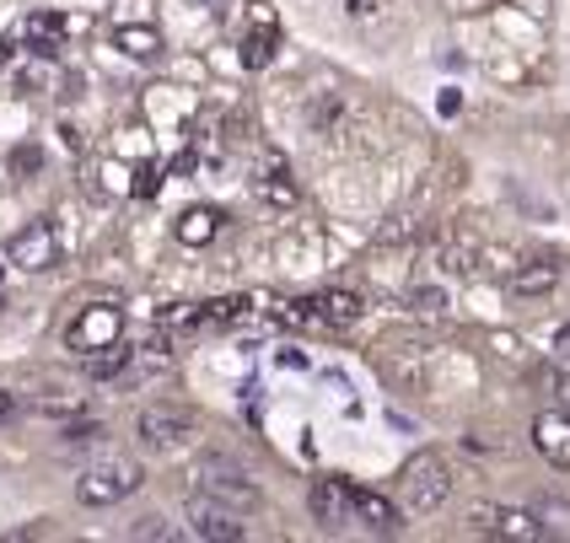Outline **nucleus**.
I'll use <instances>...</instances> for the list:
<instances>
[{
	"instance_id": "39448f33",
	"label": "nucleus",
	"mask_w": 570,
	"mask_h": 543,
	"mask_svg": "<svg viewBox=\"0 0 570 543\" xmlns=\"http://www.w3.org/2000/svg\"><path fill=\"white\" fill-rule=\"evenodd\" d=\"M194 484H199L205 495L226 501V506H237V512H258V506H264L258 484L248 480L237 463H226V457H199V463H194Z\"/></svg>"
},
{
	"instance_id": "f3484780",
	"label": "nucleus",
	"mask_w": 570,
	"mask_h": 543,
	"mask_svg": "<svg viewBox=\"0 0 570 543\" xmlns=\"http://www.w3.org/2000/svg\"><path fill=\"white\" fill-rule=\"evenodd\" d=\"M114 49H125L129 60H157L161 32L151 28V22H119V28H114Z\"/></svg>"
},
{
	"instance_id": "393cba45",
	"label": "nucleus",
	"mask_w": 570,
	"mask_h": 543,
	"mask_svg": "<svg viewBox=\"0 0 570 543\" xmlns=\"http://www.w3.org/2000/svg\"><path fill=\"white\" fill-rule=\"evenodd\" d=\"M129 539H173V527H167L161 516H140V527H135Z\"/></svg>"
},
{
	"instance_id": "aec40b11",
	"label": "nucleus",
	"mask_w": 570,
	"mask_h": 543,
	"mask_svg": "<svg viewBox=\"0 0 570 543\" xmlns=\"http://www.w3.org/2000/svg\"><path fill=\"white\" fill-rule=\"evenodd\" d=\"M410 237H420V221H414V216H393L372 243H377V248H399V243H410Z\"/></svg>"
},
{
	"instance_id": "1a4fd4ad",
	"label": "nucleus",
	"mask_w": 570,
	"mask_h": 543,
	"mask_svg": "<svg viewBox=\"0 0 570 543\" xmlns=\"http://www.w3.org/2000/svg\"><path fill=\"white\" fill-rule=\"evenodd\" d=\"M469 522H474L479 533H490V539H511V543L549 539V527L539 522V512H522V506H474Z\"/></svg>"
},
{
	"instance_id": "dca6fc26",
	"label": "nucleus",
	"mask_w": 570,
	"mask_h": 543,
	"mask_svg": "<svg viewBox=\"0 0 570 543\" xmlns=\"http://www.w3.org/2000/svg\"><path fill=\"white\" fill-rule=\"evenodd\" d=\"M355 522L372 527V533H393V527H399V506H393L387 495H377V490H361V484H355Z\"/></svg>"
},
{
	"instance_id": "7ed1b4c3",
	"label": "nucleus",
	"mask_w": 570,
	"mask_h": 543,
	"mask_svg": "<svg viewBox=\"0 0 570 543\" xmlns=\"http://www.w3.org/2000/svg\"><path fill=\"white\" fill-rule=\"evenodd\" d=\"M125 339V307L119 302H87L70 328H65V351L76 355H97V351H114Z\"/></svg>"
},
{
	"instance_id": "4be33fe9",
	"label": "nucleus",
	"mask_w": 570,
	"mask_h": 543,
	"mask_svg": "<svg viewBox=\"0 0 570 543\" xmlns=\"http://www.w3.org/2000/svg\"><path fill=\"white\" fill-rule=\"evenodd\" d=\"M157 189H161V167H157V161L135 167V184H129V194H135V199H151Z\"/></svg>"
},
{
	"instance_id": "9b49d317",
	"label": "nucleus",
	"mask_w": 570,
	"mask_h": 543,
	"mask_svg": "<svg viewBox=\"0 0 570 543\" xmlns=\"http://www.w3.org/2000/svg\"><path fill=\"white\" fill-rule=\"evenodd\" d=\"M307 506H313V516L328 527V533H340V527H350V522H355V484L317 480L313 495H307Z\"/></svg>"
},
{
	"instance_id": "ddd939ff",
	"label": "nucleus",
	"mask_w": 570,
	"mask_h": 543,
	"mask_svg": "<svg viewBox=\"0 0 570 543\" xmlns=\"http://www.w3.org/2000/svg\"><path fill=\"white\" fill-rule=\"evenodd\" d=\"M254 194L264 199V205H269V210H296V199H302V189H296V178H291V167H285L281 157H264V161H258Z\"/></svg>"
},
{
	"instance_id": "f8f14e48",
	"label": "nucleus",
	"mask_w": 570,
	"mask_h": 543,
	"mask_svg": "<svg viewBox=\"0 0 570 543\" xmlns=\"http://www.w3.org/2000/svg\"><path fill=\"white\" fill-rule=\"evenodd\" d=\"M65 38H70V22H65L60 11H32L28 22H22V43H28L38 60H60Z\"/></svg>"
},
{
	"instance_id": "f03ea898",
	"label": "nucleus",
	"mask_w": 570,
	"mask_h": 543,
	"mask_svg": "<svg viewBox=\"0 0 570 543\" xmlns=\"http://www.w3.org/2000/svg\"><path fill=\"white\" fill-rule=\"evenodd\" d=\"M140 484H146V468L135 457H108V463H97V468H87L76 480V501L81 506H119Z\"/></svg>"
},
{
	"instance_id": "4468645a",
	"label": "nucleus",
	"mask_w": 570,
	"mask_h": 543,
	"mask_svg": "<svg viewBox=\"0 0 570 543\" xmlns=\"http://www.w3.org/2000/svg\"><path fill=\"white\" fill-rule=\"evenodd\" d=\"M533 447L543 452V463H554V468H570V415L549 409V415L533 419Z\"/></svg>"
},
{
	"instance_id": "6ab92c4d",
	"label": "nucleus",
	"mask_w": 570,
	"mask_h": 543,
	"mask_svg": "<svg viewBox=\"0 0 570 543\" xmlns=\"http://www.w3.org/2000/svg\"><path fill=\"white\" fill-rule=\"evenodd\" d=\"M129 355H135V351H129L125 339H119L114 351H97V355H87V372L108 383V377H119V372H125V366H129Z\"/></svg>"
},
{
	"instance_id": "20e7f679",
	"label": "nucleus",
	"mask_w": 570,
	"mask_h": 543,
	"mask_svg": "<svg viewBox=\"0 0 570 543\" xmlns=\"http://www.w3.org/2000/svg\"><path fill=\"white\" fill-rule=\"evenodd\" d=\"M452 495V468H446L442 452H414L410 468H404V506L414 516H431L436 506H446Z\"/></svg>"
},
{
	"instance_id": "5701e85b",
	"label": "nucleus",
	"mask_w": 570,
	"mask_h": 543,
	"mask_svg": "<svg viewBox=\"0 0 570 543\" xmlns=\"http://www.w3.org/2000/svg\"><path fill=\"white\" fill-rule=\"evenodd\" d=\"M38 167H43V151H38V146H17V151H11V178H32Z\"/></svg>"
},
{
	"instance_id": "bb28decb",
	"label": "nucleus",
	"mask_w": 570,
	"mask_h": 543,
	"mask_svg": "<svg viewBox=\"0 0 570 543\" xmlns=\"http://www.w3.org/2000/svg\"><path fill=\"white\" fill-rule=\"evenodd\" d=\"M350 17H377V0H350Z\"/></svg>"
},
{
	"instance_id": "412c9836",
	"label": "nucleus",
	"mask_w": 570,
	"mask_h": 543,
	"mask_svg": "<svg viewBox=\"0 0 570 543\" xmlns=\"http://www.w3.org/2000/svg\"><path fill=\"white\" fill-rule=\"evenodd\" d=\"M442 307H446V296H442V290H431V286L410 290V313H420V318H436Z\"/></svg>"
},
{
	"instance_id": "7c9ffc66",
	"label": "nucleus",
	"mask_w": 570,
	"mask_h": 543,
	"mask_svg": "<svg viewBox=\"0 0 570 543\" xmlns=\"http://www.w3.org/2000/svg\"><path fill=\"white\" fill-rule=\"evenodd\" d=\"M0 275H6V264H0Z\"/></svg>"
},
{
	"instance_id": "9d476101",
	"label": "nucleus",
	"mask_w": 570,
	"mask_h": 543,
	"mask_svg": "<svg viewBox=\"0 0 570 543\" xmlns=\"http://www.w3.org/2000/svg\"><path fill=\"white\" fill-rule=\"evenodd\" d=\"M194 431H199V419L189 409H173V404H151V409H140V419H135V436L146 447H184Z\"/></svg>"
},
{
	"instance_id": "c85d7f7f",
	"label": "nucleus",
	"mask_w": 570,
	"mask_h": 543,
	"mask_svg": "<svg viewBox=\"0 0 570 543\" xmlns=\"http://www.w3.org/2000/svg\"><path fill=\"white\" fill-rule=\"evenodd\" d=\"M554 351H560V361H570V323L554 334Z\"/></svg>"
},
{
	"instance_id": "b1692460",
	"label": "nucleus",
	"mask_w": 570,
	"mask_h": 543,
	"mask_svg": "<svg viewBox=\"0 0 570 543\" xmlns=\"http://www.w3.org/2000/svg\"><path fill=\"white\" fill-rule=\"evenodd\" d=\"M539 522L549 527V533H570V506L549 501V506H539Z\"/></svg>"
},
{
	"instance_id": "a211bd4d",
	"label": "nucleus",
	"mask_w": 570,
	"mask_h": 543,
	"mask_svg": "<svg viewBox=\"0 0 570 543\" xmlns=\"http://www.w3.org/2000/svg\"><path fill=\"white\" fill-rule=\"evenodd\" d=\"M554 280H560V264H549V258H533V264H522V269L511 275L507 286L517 290V296H543V290H554Z\"/></svg>"
},
{
	"instance_id": "2eb2a0df",
	"label": "nucleus",
	"mask_w": 570,
	"mask_h": 543,
	"mask_svg": "<svg viewBox=\"0 0 570 543\" xmlns=\"http://www.w3.org/2000/svg\"><path fill=\"white\" fill-rule=\"evenodd\" d=\"M222 210H216V205H194V210H184V216H178V226H173V231H178V243H184V248H210V243H216V237H222Z\"/></svg>"
},
{
	"instance_id": "cd10ccee",
	"label": "nucleus",
	"mask_w": 570,
	"mask_h": 543,
	"mask_svg": "<svg viewBox=\"0 0 570 543\" xmlns=\"http://www.w3.org/2000/svg\"><path fill=\"white\" fill-rule=\"evenodd\" d=\"M17 415V398H11V393H6V387H0V425H6V419Z\"/></svg>"
},
{
	"instance_id": "0eeeda50",
	"label": "nucleus",
	"mask_w": 570,
	"mask_h": 543,
	"mask_svg": "<svg viewBox=\"0 0 570 543\" xmlns=\"http://www.w3.org/2000/svg\"><path fill=\"white\" fill-rule=\"evenodd\" d=\"M6 264H17V269H28V275L55 269V264H60V226L49 221V216L28 221L11 243H6Z\"/></svg>"
},
{
	"instance_id": "a878e982",
	"label": "nucleus",
	"mask_w": 570,
	"mask_h": 543,
	"mask_svg": "<svg viewBox=\"0 0 570 543\" xmlns=\"http://www.w3.org/2000/svg\"><path fill=\"white\" fill-rule=\"evenodd\" d=\"M97 436H102V425H92V419H87V425H65V442H76V447H81V442H97Z\"/></svg>"
},
{
	"instance_id": "f257e3e1",
	"label": "nucleus",
	"mask_w": 570,
	"mask_h": 543,
	"mask_svg": "<svg viewBox=\"0 0 570 543\" xmlns=\"http://www.w3.org/2000/svg\"><path fill=\"white\" fill-rule=\"evenodd\" d=\"M366 313V302L355 290H317V296H296V302H281L275 307V323L285 328H350V323Z\"/></svg>"
},
{
	"instance_id": "423d86ee",
	"label": "nucleus",
	"mask_w": 570,
	"mask_h": 543,
	"mask_svg": "<svg viewBox=\"0 0 570 543\" xmlns=\"http://www.w3.org/2000/svg\"><path fill=\"white\" fill-rule=\"evenodd\" d=\"M281 43H285V28H281V17H275V6L254 0L248 6V22L237 32V60H243V70H264V65L281 55Z\"/></svg>"
},
{
	"instance_id": "c756f323",
	"label": "nucleus",
	"mask_w": 570,
	"mask_h": 543,
	"mask_svg": "<svg viewBox=\"0 0 570 543\" xmlns=\"http://www.w3.org/2000/svg\"><path fill=\"white\" fill-rule=\"evenodd\" d=\"M11 60V38H0V65Z\"/></svg>"
},
{
	"instance_id": "6e6552de",
	"label": "nucleus",
	"mask_w": 570,
	"mask_h": 543,
	"mask_svg": "<svg viewBox=\"0 0 570 543\" xmlns=\"http://www.w3.org/2000/svg\"><path fill=\"white\" fill-rule=\"evenodd\" d=\"M189 533L205 543H237L248 539V522H243L237 506H226V501L199 490V495H189Z\"/></svg>"
}]
</instances>
